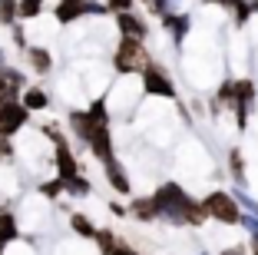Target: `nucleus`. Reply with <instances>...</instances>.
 <instances>
[{
    "label": "nucleus",
    "instance_id": "16",
    "mask_svg": "<svg viewBox=\"0 0 258 255\" xmlns=\"http://www.w3.org/2000/svg\"><path fill=\"white\" fill-rule=\"evenodd\" d=\"M209 4H219V7H225L228 14H235V23L242 27V23H248V17H251V4H245V0H209Z\"/></svg>",
    "mask_w": 258,
    "mask_h": 255
},
{
    "label": "nucleus",
    "instance_id": "20",
    "mask_svg": "<svg viewBox=\"0 0 258 255\" xmlns=\"http://www.w3.org/2000/svg\"><path fill=\"white\" fill-rule=\"evenodd\" d=\"M20 20V0H0V23H17Z\"/></svg>",
    "mask_w": 258,
    "mask_h": 255
},
{
    "label": "nucleus",
    "instance_id": "28",
    "mask_svg": "<svg viewBox=\"0 0 258 255\" xmlns=\"http://www.w3.org/2000/svg\"><path fill=\"white\" fill-rule=\"evenodd\" d=\"M219 255H251L245 245H232V248H225V252H219Z\"/></svg>",
    "mask_w": 258,
    "mask_h": 255
},
{
    "label": "nucleus",
    "instance_id": "8",
    "mask_svg": "<svg viewBox=\"0 0 258 255\" xmlns=\"http://www.w3.org/2000/svg\"><path fill=\"white\" fill-rule=\"evenodd\" d=\"M116 27H119L122 37H133V40H146V37H149L146 20H143V17H136L133 10H129V14H116Z\"/></svg>",
    "mask_w": 258,
    "mask_h": 255
},
{
    "label": "nucleus",
    "instance_id": "9",
    "mask_svg": "<svg viewBox=\"0 0 258 255\" xmlns=\"http://www.w3.org/2000/svg\"><path fill=\"white\" fill-rule=\"evenodd\" d=\"M86 146H90V152H93V156H96L103 166H106L109 159H116V156H113V136H109V126L96 129V133H93V139H90Z\"/></svg>",
    "mask_w": 258,
    "mask_h": 255
},
{
    "label": "nucleus",
    "instance_id": "26",
    "mask_svg": "<svg viewBox=\"0 0 258 255\" xmlns=\"http://www.w3.org/2000/svg\"><path fill=\"white\" fill-rule=\"evenodd\" d=\"M109 14H129L133 10V0H106Z\"/></svg>",
    "mask_w": 258,
    "mask_h": 255
},
{
    "label": "nucleus",
    "instance_id": "18",
    "mask_svg": "<svg viewBox=\"0 0 258 255\" xmlns=\"http://www.w3.org/2000/svg\"><path fill=\"white\" fill-rule=\"evenodd\" d=\"M27 60H30V67L37 70V73H50V70H53V57H50V50H43V46H30V50H27Z\"/></svg>",
    "mask_w": 258,
    "mask_h": 255
},
{
    "label": "nucleus",
    "instance_id": "5",
    "mask_svg": "<svg viewBox=\"0 0 258 255\" xmlns=\"http://www.w3.org/2000/svg\"><path fill=\"white\" fill-rule=\"evenodd\" d=\"M143 90L149 93V96H162V99H175V83L166 76V70H159L156 63H152L149 70L143 73Z\"/></svg>",
    "mask_w": 258,
    "mask_h": 255
},
{
    "label": "nucleus",
    "instance_id": "15",
    "mask_svg": "<svg viewBox=\"0 0 258 255\" xmlns=\"http://www.w3.org/2000/svg\"><path fill=\"white\" fill-rule=\"evenodd\" d=\"M20 103L30 113H37V110H46V106H50V96H46L40 86H27V90L20 93Z\"/></svg>",
    "mask_w": 258,
    "mask_h": 255
},
{
    "label": "nucleus",
    "instance_id": "33",
    "mask_svg": "<svg viewBox=\"0 0 258 255\" xmlns=\"http://www.w3.org/2000/svg\"><path fill=\"white\" fill-rule=\"evenodd\" d=\"M251 7H255V10H258V0H255V4H251Z\"/></svg>",
    "mask_w": 258,
    "mask_h": 255
},
{
    "label": "nucleus",
    "instance_id": "6",
    "mask_svg": "<svg viewBox=\"0 0 258 255\" xmlns=\"http://www.w3.org/2000/svg\"><path fill=\"white\" fill-rule=\"evenodd\" d=\"M27 116H30V110L17 99V103H7L4 110H0V136H14L17 129H23L27 126Z\"/></svg>",
    "mask_w": 258,
    "mask_h": 255
},
{
    "label": "nucleus",
    "instance_id": "12",
    "mask_svg": "<svg viewBox=\"0 0 258 255\" xmlns=\"http://www.w3.org/2000/svg\"><path fill=\"white\" fill-rule=\"evenodd\" d=\"M20 239V222L10 209H0V248H7L10 242Z\"/></svg>",
    "mask_w": 258,
    "mask_h": 255
},
{
    "label": "nucleus",
    "instance_id": "29",
    "mask_svg": "<svg viewBox=\"0 0 258 255\" xmlns=\"http://www.w3.org/2000/svg\"><path fill=\"white\" fill-rule=\"evenodd\" d=\"M109 212H113V216H126V206H119V202H109Z\"/></svg>",
    "mask_w": 258,
    "mask_h": 255
},
{
    "label": "nucleus",
    "instance_id": "27",
    "mask_svg": "<svg viewBox=\"0 0 258 255\" xmlns=\"http://www.w3.org/2000/svg\"><path fill=\"white\" fill-rule=\"evenodd\" d=\"M0 159H7V163L14 159V143H10L7 136H0Z\"/></svg>",
    "mask_w": 258,
    "mask_h": 255
},
{
    "label": "nucleus",
    "instance_id": "11",
    "mask_svg": "<svg viewBox=\"0 0 258 255\" xmlns=\"http://www.w3.org/2000/svg\"><path fill=\"white\" fill-rule=\"evenodd\" d=\"M103 169H106V182H109V186H113L119 195H129V192H133V186H129V176H126V169H122L119 159H109Z\"/></svg>",
    "mask_w": 258,
    "mask_h": 255
},
{
    "label": "nucleus",
    "instance_id": "19",
    "mask_svg": "<svg viewBox=\"0 0 258 255\" xmlns=\"http://www.w3.org/2000/svg\"><path fill=\"white\" fill-rule=\"evenodd\" d=\"M96 245H99V255H113L119 248V239L113 235V229H99L96 232Z\"/></svg>",
    "mask_w": 258,
    "mask_h": 255
},
{
    "label": "nucleus",
    "instance_id": "21",
    "mask_svg": "<svg viewBox=\"0 0 258 255\" xmlns=\"http://www.w3.org/2000/svg\"><path fill=\"white\" fill-rule=\"evenodd\" d=\"M143 4H146V7H149L156 17H162V20H166V17L175 14V4H179V0H143Z\"/></svg>",
    "mask_w": 258,
    "mask_h": 255
},
{
    "label": "nucleus",
    "instance_id": "31",
    "mask_svg": "<svg viewBox=\"0 0 258 255\" xmlns=\"http://www.w3.org/2000/svg\"><path fill=\"white\" fill-rule=\"evenodd\" d=\"M248 252H251V255H258V242H255V239H251V245H248Z\"/></svg>",
    "mask_w": 258,
    "mask_h": 255
},
{
    "label": "nucleus",
    "instance_id": "13",
    "mask_svg": "<svg viewBox=\"0 0 258 255\" xmlns=\"http://www.w3.org/2000/svg\"><path fill=\"white\" fill-rule=\"evenodd\" d=\"M86 4H90V0H60L56 10H53L56 23H73L76 17H83L86 14Z\"/></svg>",
    "mask_w": 258,
    "mask_h": 255
},
{
    "label": "nucleus",
    "instance_id": "24",
    "mask_svg": "<svg viewBox=\"0 0 258 255\" xmlns=\"http://www.w3.org/2000/svg\"><path fill=\"white\" fill-rule=\"evenodd\" d=\"M43 10V0H20V20H33Z\"/></svg>",
    "mask_w": 258,
    "mask_h": 255
},
{
    "label": "nucleus",
    "instance_id": "4",
    "mask_svg": "<svg viewBox=\"0 0 258 255\" xmlns=\"http://www.w3.org/2000/svg\"><path fill=\"white\" fill-rule=\"evenodd\" d=\"M202 206H205V212H209V219H215V222H222V225H238L242 222V206L235 202L232 192L215 189V192H209L202 199Z\"/></svg>",
    "mask_w": 258,
    "mask_h": 255
},
{
    "label": "nucleus",
    "instance_id": "25",
    "mask_svg": "<svg viewBox=\"0 0 258 255\" xmlns=\"http://www.w3.org/2000/svg\"><path fill=\"white\" fill-rule=\"evenodd\" d=\"M90 179H83V176H76V179L73 182H67V192L70 195H90Z\"/></svg>",
    "mask_w": 258,
    "mask_h": 255
},
{
    "label": "nucleus",
    "instance_id": "22",
    "mask_svg": "<svg viewBox=\"0 0 258 255\" xmlns=\"http://www.w3.org/2000/svg\"><path fill=\"white\" fill-rule=\"evenodd\" d=\"M60 192H67V182L56 176V179H46L40 182V195H46V199H60Z\"/></svg>",
    "mask_w": 258,
    "mask_h": 255
},
{
    "label": "nucleus",
    "instance_id": "23",
    "mask_svg": "<svg viewBox=\"0 0 258 255\" xmlns=\"http://www.w3.org/2000/svg\"><path fill=\"white\" fill-rule=\"evenodd\" d=\"M228 169H232V176H235L238 186H245V163H242V152L238 149L228 152Z\"/></svg>",
    "mask_w": 258,
    "mask_h": 255
},
{
    "label": "nucleus",
    "instance_id": "17",
    "mask_svg": "<svg viewBox=\"0 0 258 255\" xmlns=\"http://www.w3.org/2000/svg\"><path fill=\"white\" fill-rule=\"evenodd\" d=\"M70 229H73L80 239H96V232H99L96 225H93V219L83 216V212H73V216H70Z\"/></svg>",
    "mask_w": 258,
    "mask_h": 255
},
{
    "label": "nucleus",
    "instance_id": "1",
    "mask_svg": "<svg viewBox=\"0 0 258 255\" xmlns=\"http://www.w3.org/2000/svg\"><path fill=\"white\" fill-rule=\"evenodd\" d=\"M152 195L159 202V216L172 225H205V219H209L205 206L196 202L179 182H162Z\"/></svg>",
    "mask_w": 258,
    "mask_h": 255
},
{
    "label": "nucleus",
    "instance_id": "14",
    "mask_svg": "<svg viewBox=\"0 0 258 255\" xmlns=\"http://www.w3.org/2000/svg\"><path fill=\"white\" fill-rule=\"evenodd\" d=\"M162 27H166L169 33H172V40H175V46L185 40V33H189V27H192V20H189V14H172V17H166L162 20Z\"/></svg>",
    "mask_w": 258,
    "mask_h": 255
},
{
    "label": "nucleus",
    "instance_id": "2",
    "mask_svg": "<svg viewBox=\"0 0 258 255\" xmlns=\"http://www.w3.org/2000/svg\"><path fill=\"white\" fill-rule=\"evenodd\" d=\"M109 126V110H106V99H93L86 110H73L70 113V129L80 143H90L96 129Z\"/></svg>",
    "mask_w": 258,
    "mask_h": 255
},
{
    "label": "nucleus",
    "instance_id": "32",
    "mask_svg": "<svg viewBox=\"0 0 258 255\" xmlns=\"http://www.w3.org/2000/svg\"><path fill=\"white\" fill-rule=\"evenodd\" d=\"M0 63H4V50H0Z\"/></svg>",
    "mask_w": 258,
    "mask_h": 255
},
{
    "label": "nucleus",
    "instance_id": "30",
    "mask_svg": "<svg viewBox=\"0 0 258 255\" xmlns=\"http://www.w3.org/2000/svg\"><path fill=\"white\" fill-rule=\"evenodd\" d=\"M113 255H139V252H136V248H129V245H122V242H119V248H116Z\"/></svg>",
    "mask_w": 258,
    "mask_h": 255
},
{
    "label": "nucleus",
    "instance_id": "3",
    "mask_svg": "<svg viewBox=\"0 0 258 255\" xmlns=\"http://www.w3.org/2000/svg\"><path fill=\"white\" fill-rule=\"evenodd\" d=\"M113 67H116V73H146L152 67L149 53H146V43L143 40H133V37H122L116 53H113Z\"/></svg>",
    "mask_w": 258,
    "mask_h": 255
},
{
    "label": "nucleus",
    "instance_id": "10",
    "mask_svg": "<svg viewBox=\"0 0 258 255\" xmlns=\"http://www.w3.org/2000/svg\"><path fill=\"white\" fill-rule=\"evenodd\" d=\"M129 216L139 219V222H156L159 216V202H156V195H143V199H133L129 202Z\"/></svg>",
    "mask_w": 258,
    "mask_h": 255
},
{
    "label": "nucleus",
    "instance_id": "7",
    "mask_svg": "<svg viewBox=\"0 0 258 255\" xmlns=\"http://www.w3.org/2000/svg\"><path fill=\"white\" fill-rule=\"evenodd\" d=\"M53 159H56V176H60L63 182H73L76 176H80V163H76L73 149L67 146V139L53 146Z\"/></svg>",
    "mask_w": 258,
    "mask_h": 255
}]
</instances>
